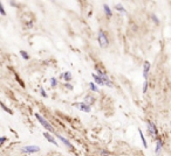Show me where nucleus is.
<instances>
[{"label":"nucleus","instance_id":"obj_1","mask_svg":"<svg viewBox=\"0 0 171 156\" xmlns=\"http://www.w3.org/2000/svg\"><path fill=\"white\" fill-rule=\"evenodd\" d=\"M35 116H36V119L40 121V124H41V125H42L43 127L46 128L47 130H49V132H54V129H53V127H52V125H51L49 122H47V120H45V119H43L40 114L36 113V114H35Z\"/></svg>","mask_w":171,"mask_h":156},{"label":"nucleus","instance_id":"obj_2","mask_svg":"<svg viewBox=\"0 0 171 156\" xmlns=\"http://www.w3.org/2000/svg\"><path fill=\"white\" fill-rule=\"evenodd\" d=\"M74 106L75 107H77L80 111H83V112H90V106L89 105H87L86 103H75L74 104Z\"/></svg>","mask_w":171,"mask_h":156},{"label":"nucleus","instance_id":"obj_3","mask_svg":"<svg viewBox=\"0 0 171 156\" xmlns=\"http://www.w3.org/2000/svg\"><path fill=\"white\" fill-rule=\"evenodd\" d=\"M99 43H100L101 47H107L108 45V39H107V36L103 31L99 33Z\"/></svg>","mask_w":171,"mask_h":156},{"label":"nucleus","instance_id":"obj_4","mask_svg":"<svg viewBox=\"0 0 171 156\" xmlns=\"http://www.w3.org/2000/svg\"><path fill=\"white\" fill-rule=\"evenodd\" d=\"M148 130H149V134H150L152 138H156L157 136V127L151 121L148 122Z\"/></svg>","mask_w":171,"mask_h":156},{"label":"nucleus","instance_id":"obj_5","mask_svg":"<svg viewBox=\"0 0 171 156\" xmlns=\"http://www.w3.org/2000/svg\"><path fill=\"white\" fill-rule=\"evenodd\" d=\"M40 148L38 146H27V147H24L22 148V152L24 153H36L39 152Z\"/></svg>","mask_w":171,"mask_h":156},{"label":"nucleus","instance_id":"obj_6","mask_svg":"<svg viewBox=\"0 0 171 156\" xmlns=\"http://www.w3.org/2000/svg\"><path fill=\"white\" fill-rule=\"evenodd\" d=\"M43 136H45V138H46V139H47L48 141L51 142V143H53V144H57V140H55V139H54V138H53V136H52L51 134H48L47 132H45V133H43Z\"/></svg>","mask_w":171,"mask_h":156},{"label":"nucleus","instance_id":"obj_7","mask_svg":"<svg viewBox=\"0 0 171 156\" xmlns=\"http://www.w3.org/2000/svg\"><path fill=\"white\" fill-rule=\"evenodd\" d=\"M149 70H150V63L149 62H145L144 63V78L146 79L148 78V73H149Z\"/></svg>","mask_w":171,"mask_h":156},{"label":"nucleus","instance_id":"obj_8","mask_svg":"<svg viewBox=\"0 0 171 156\" xmlns=\"http://www.w3.org/2000/svg\"><path fill=\"white\" fill-rule=\"evenodd\" d=\"M57 136L59 138V139H60V140H61V141L63 142V143H65V144H66L67 147H69L71 149H73V146H71V143L69 141H68L67 139H65V138H63V136H61V135H57Z\"/></svg>","mask_w":171,"mask_h":156},{"label":"nucleus","instance_id":"obj_9","mask_svg":"<svg viewBox=\"0 0 171 156\" xmlns=\"http://www.w3.org/2000/svg\"><path fill=\"white\" fill-rule=\"evenodd\" d=\"M162 144H163V142H162V140L161 139H158L157 140V143H156V154H159V152L162 150Z\"/></svg>","mask_w":171,"mask_h":156},{"label":"nucleus","instance_id":"obj_10","mask_svg":"<svg viewBox=\"0 0 171 156\" xmlns=\"http://www.w3.org/2000/svg\"><path fill=\"white\" fill-rule=\"evenodd\" d=\"M93 78H94V79L96 81V83H97V84H101V85L106 84V83H104V81H103V79L101 78L100 76H97V75H94V73H93Z\"/></svg>","mask_w":171,"mask_h":156},{"label":"nucleus","instance_id":"obj_11","mask_svg":"<svg viewBox=\"0 0 171 156\" xmlns=\"http://www.w3.org/2000/svg\"><path fill=\"white\" fill-rule=\"evenodd\" d=\"M103 10H104L106 15H107L108 18H110V16H112V12H110V8H109V6H108V5H103Z\"/></svg>","mask_w":171,"mask_h":156},{"label":"nucleus","instance_id":"obj_12","mask_svg":"<svg viewBox=\"0 0 171 156\" xmlns=\"http://www.w3.org/2000/svg\"><path fill=\"white\" fill-rule=\"evenodd\" d=\"M138 133H140V136H141V140L143 141V146L146 148L148 146H146V141H145V139H144V136H143V133H142V130L141 129H138Z\"/></svg>","mask_w":171,"mask_h":156},{"label":"nucleus","instance_id":"obj_13","mask_svg":"<svg viewBox=\"0 0 171 156\" xmlns=\"http://www.w3.org/2000/svg\"><path fill=\"white\" fill-rule=\"evenodd\" d=\"M63 77H65V79H66V81H71V72H68V71H67V72H65V73H63Z\"/></svg>","mask_w":171,"mask_h":156},{"label":"nucleus","instance_id":"obj_14","mask_svg":"<svg viewBox=\"0 0 171 156\" xmlns=\"http://www.w3.org/2000/svg\"><path fill=\"white\" fill-rule=\"evenodd\" d=\"M93 103H94V99H93L90 96H87V97H86V104H87V105H88V104H93Z\"/></svg>","mask_w":171,"mask_h":156},{"label":"nucleus","instance_id":"obj_15","mask_svg":"<svg viewBox=\"0 0 171 156\" xmlns=\"http://www.w3.org/2000/svg\"><path fill=\"white\" fill-rule=\"evenodd\" d=\"M89 86H90V89H91L93 91H95V92H99V89H97V86L95 85L94 83H90V84H89Z\"/></svg>","mask_w":171,"mask_h":156},{"label":"nucleus","instance_id":"obj_16","mask_svg":"<svg viewBox=\"0 0 171 156\" xmlns=\"http://www.w3.org/2000/svg\"><path fill=\"white\" fill-rule=\"evenodd\" d=\"M20 54H21V56L24 57L25 59H28V58H29V56L27 55V53H26L25 50H21V51H20Z\"/></svg>","mask_w":171,"mask_h":156},{"label":"nucleus","instance_id":"obj_17","mask_svg":"<svg viewBox=\"0 0 171 156\" xmlns=\"http://www.w3.org/2000/svg\"><path fill=\"white\" fill-rule=\"evenodd\" d=\"M57 79H55V78H52V79H51V85L54 87V86H57Z\"/></svg>","mask_w":171,"mask_h":156},{"label":"nucleus","instance_id":"obj_18","mask_svg":"<svg viewBox=\"0 0 171 156\" xmlns=\"http://www.w3.org/2000/svg\"><path fill=\"white\" fill-rule=\"evenodd\" d=\"M116 10H118V11H121V12H126L124 7H122L121 5H117V6H116Z\"/></svg>","mask_w":171,"mask_h":156},{"label":"nucleus","instance_id":"obj_19","mask_svg":"<svg viewBox=\"0 0 171 156\" xmlns=\"http://www.w3.org/2000/svg\"><path fill=\"white\" fill-rule=\"evenodd\" d=\"M146 90H148V82L145 81V82H144V85H143V92L145 93V92H146Z\"/></svg>","mask_w":171,"mask_h":156},{"label":"nucleus","instance_id":"obj_20","mask_svg":"<svg viewBox=\"0 0 171 156\" xmlns=\"http://www.w3.org/2000/svg\"><path fill=\"white\" fill-rule=\"evenodd\" d=\"M0 12H1V14H2V15H6V12H5V10H4L2 4H0Z\"/></svg>","mask_w":171,"mask_h":156},{"label":"nucleus","instance_id":"obj_21","mask_svg":"<svg viewBox=\"0 0 171 156\" xmlns=\"http://www.w3.org/2000/svg\"><path fill=\"white\" fill-rule=\"evenodd\" d=\"M6 141V139H5V138H1V140H0V144H1V146H2V144H4V142Z\"/></svg>","mask_w":171,"mask_h":156},{"label":"nucleus","instance_id":"obj_22","mask_svg":"<svg viewBox=\"0 0 171 156\" xmlns=\"http://www.w3.org/2000/svg\"><path fill=\"white\" fill-rule=\"evenodd\" d=\"M41 94H42V97H47V94H46V92L43 90H41Z\"/></svg>","mask_w":171,"mask_h":156},{"label":"nucleus","instance_id":"obj_23","mask_svg":"<svg viewBox=\"0 0 171 156\" xmlns=\"http://www.w3.org/2000/svg\"><path fill=\"white\" fill-rule=\"evenodd\" d=\"M152 19H154V21H155V22H158V20H157V18L155 16V15H152Z\"/></svg>","mask_w":171,"mask_h":156},{"label":"nucleus","instance_id":"obj_24","mask_svg":"<svg viewBox=\"0 0 171 156\" xmlns=\"http://www.w3.org/2000/svg\"><path fill=\"white\" fill-rule=\"evenodd\" d=\"M66 87H67V89H69V90H71V89H73V86L69 85V84H67V85H66Z\"/></svg>","mask_w":171,"mask_h":156}]
</instances>
